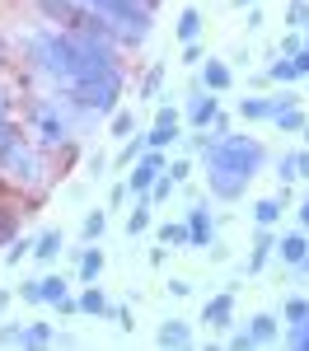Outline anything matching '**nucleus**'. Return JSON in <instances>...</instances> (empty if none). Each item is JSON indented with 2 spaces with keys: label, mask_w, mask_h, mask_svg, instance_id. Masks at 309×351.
Returning a JSON list of instances; mask_svg holds the SVG:
<instances>
[{
  "label": "nucleus",
  "mask_w": 309,
  "mask_h": 351,
  "mask_svg": "<svg viewBox=\"0 0 309 351\" xmlns=\"http://www.w3.org/2000/svg\"><path fill=\"white\" fill-rule=\"evenodd\" d=\"M19 225H24V220H19V211L0 202V248H5V243H10L14 234H19Z\"/></svg>",
  "instance_id": "7c9ffc66"
},
{
  "label": "nucleus",
  "mask_w": 309,
  "mask_h": 351,
  "mask_svg": "<svg viewBox=\"0 0 309 351\" xmlns=\"http://www.w3.org/2000/svg\"><path fill=\"white\" fill-rule=\"evenodd\" d=\"M272 248H277V234H272V225H258V234H253V253H249V276L272 263Z\"/></svg>",
  "instance_id": "f8f14e48"
},
{
  "label": "nucleus",
  "mask_w": 309,
  "mask_h": 351,
  "mask_svg": "<svg viewBox=\"0 0 309 351\" xmlns=\"http://www.w3.org/2000/svg\"><path fill=\"white\" fill-rule=\"evenodd\" d=\"M127 183H112V192H108V211H117V206H127Z\"/></svg>",
  "instance_id": "3c124183"
},
{
  "label": "nucleus",
  "mask_w": 309,
  "mask_h": 351,
  "mask_svg": "<svg viewBox=\"0 0 309 351\" xmlns=\"http://www.w3.org/2000/svg\"><path fill=\"white\" fill-rule=\"evenodd\" d=\"M160 84H164V66L155 61V66L145 71V80H140V99H155V94H160Z\"/></svg>",
  "instance_id": "58836bf2"
},
{
  "label": "nucleus",
  "mask_w": 309,
  "mask_h": 351,
  "mask_svg": "<svg viewBox=\"0 0 309 351\" xmlns=\"http://www.w3.org/2000/svg\"><path fill=\"white\" fill-rule=\"evenodd\" d=\"M61 99H66L71 108H80V112L108 117V112L117 108V99H122V66H103V71L80 75V80H66L61 84Z\"/></svg>",
  "instance_id": "f03ea898"
},
{
  "label": "nucleus",
  "mask_w": 309,
  "mask_h": 351,
  "mask_svg": "<svg viewBox=\"0 0 309 351\" xmlns=\"http://www.w3.org/2000/svg\"><path fill=\"white\" fill-rule=\"evenodd\" d=\"M155 127H173V132H178V127H183V112L169 108V104H160V112H155Z\"/></svg>",
  "instance_id": "37998d69"
},
{
  "label": "nucleus",
  "mask_w": 309,
  "mask_h": 351,
  "mask_svg": "<svg viewBox=\"0 0 309 351\" xmlns=\"http://www.w3.org/2000/svg\"><path fill=\"white\" fill-rule=\"evenodd\" d=\"M28 56L42 75H52L61 84L80 80L89 71H103V66H117V47L84 38V33H66V28H38L28 38Z\"/></svg>",
  "instance_id": "f257e3e1"
},
{
  "label": "nucleus",
  "mask_w": 309,
  "mask_h": 351,
  "mask_svg": "<svg viewBox=\"0 0 309 351\" xmlns=\"http://www.w3.org/2000/svg\"><path fill=\"white\" fill-rule=\"evenodd\" d=\"M0 117H10V94L0 89Z\"/></svg>",
  "instance_id": "680f3d73"
},
{
  "label": "nucleus",
  "mask_w": 309,
  "mask_h": 351,
  "mask_svg": "<svg viewBox=\"0 0 309 351\" xmlns=\"http://www.w3.org/2000/svg\"><path fill=\"white\" fill-rule=\"evenodd\" d=\"M230 5H234V10H249V5H258V0H230Z\"/></svg>",
  "instance_id": "e2e57ef3"
},
{
  "label": "nucleus",
  "mask_w": 309,
  "mask_h": 351,
  "mask_svg": "<svg viewBox=\"0 0 309 351\" xmlns=\"http://www.w3.org/2000/svg\"><path fill=\"white\" fill-rule=\"evenodd\" d=\"M272 112H277L272 94H253V99H239V117H244V122H272Z\"/></svg>",
  "instance_id": "6ab92c4d"
},
{
  "label": "nucleus",
  "mask_w": 309,
  "mask_h": 351,
  "mask_svg": "<svg viewBox=\"0 0 309 351\" xmlns=\"http://www.w3.org/2000/svg\"><path fill=\"white\" fill-rule=\"evenodd\" d=\"M56 342V328L42 324V319H33V324H24V347H52Z\"/></svg>",
  "instance_id": "a878e982"
},
{
  "label": "nucleus",
  "mask_w": 309,
  "mask_h": 351,
  "mask_svg": "<svg viewBox=\"0 0 309 351\" xmlns=\"http://www.w3.org/2000/svg\"><path fill=\"white\" fill-rule=\"evenodd\" d=\"M300 47H305V38H300V28H291V33L281 38V56H295Z\"/></svg>",
  "instance_id": "de8ad7c7"
},
{
  "label": "nucleus",
  "mask_w": 309,
  "mask_h": 351,
  "mask_svg": "<svg viewBox=\"0 0 309 351\" xmlns=\"http://www.w3.org/2000/svg\"><path fill=\"white\" fill-rule=\"evenodd\" d=\"M56 253H61V230H42V234L33 239V258H38V263H52Z\"/></svg>",
  "instance_id": "393cba45"
},
{
  "label": "nucleus",
  "mask_w": 309,
  "mask_h": 351,
  "mask_svg": "<svg viewBox=\"0 0 309 351\" xmlns=\"http://www.w3.org/2000/svg\"><path fill=\"white\" fill-rule=\"evenodd\" d=\"M19 295H24L28 304H42V300H38V281H24V286H19Z\"/></svg>",
  "instance_id": "5fc2aeb1"
},
{
  "label": "nucleus",
  "mask_w": 309,
  "mask_h": 351,
  "mask_svg": "<svg viewBox=\"0 0 309 351\" xmlns=\"http://www.w3.org/2000/svg\"><path fill=\"white\" fill-rule=\"evenodd\" d=\"M295 173L309 183V145H305V150H295Z\"/></svg>",
  "instance_id": "603ef678"
},
{
  "label": "nucleus",
  "mask_w": 309,
  "mask_h": 351,
  "mask_svg": "<svg viewBox=\"0 0 309 351\" xmlns=\"http://www.w3.org/2000/svg\"><path fill=\"white\" fill-rule=\"evenodd\" d=\"M103 230H108V211H89V216H84V225H80V234H84V243L103 239Z\"/></svg>",
  "instance_id": "2f4dec72"
},
{
  "label": "nucleus",
  "mask_w": 309,
  "mask_h": 351,
  "mask_svg": "<svg viewBox=\"0 0 309 351\" xmlns=\"http://www.w3.org/2000/svg\"><path fill=\"white\" fill-rule=\"evenodd\" d=\"M0 173H10V183H19V188H33V183H38V155L19 141V145L0 160Z\"/></svg>",
  "instance_id": "0eeeda50"
},
{
  "label": "nucleus",
  "mask_w": 309,
  "mask_h": 351,
  "mask_svg": "<svg viewBox=\"0 0 309 351\" xmlns=\"http://www.w3.org/2000/svg\"><path fill=\"white\" fill-rule=\"evenodd\" d=\"M286 216V202L281 197H262V202H253V225H277Z\"/></svg>",
  "instance_id": "b1692460"
},
{
  "label": "nucleus",
  "mask_w": 309,
  "mask_h": 351,
  "mask_svg": "<svg viewBox=\"0 0 309 351\" xmlns=\"http://www.w3.org/2000/svg\"><path fill=\"white\" fill-rule=\"evenodd\" d=\"M244 332L253 337V347H267V342H277V337H281V319H277V314H253Z\"/></svg>",
  "instance_id": "f3484780"
},
{
  "label": "nucleus",
  "mask_w": 309,
  "mask_h": 351,
  "mask_svg": "<svg viewBox=\"0 0 309 351\" xmlns=\"http://www.w3.org/2000/svg\"><path fill=\"white\" fill-rule=\"evenodd\" d=\"M75 314H89V319H108V295H103L94 281H84V291L75 295Z\"/></svg>",
  "instance_id": "dca6fc26"
},
{
  "label": "nucleus",
  "mask_w": 309,
  "mask_h": 351,
  "mask_svg": "<svg viewBox=\"0 0 309 351\" xmlns=\"http://www.w3.org/2000/svg\"><path fill=\"white\" fill-rule=\"evenodd\" d=\"M5 304H10V291H0V319H5Z\"/></svg>",
  "instance_id": "0e129e2a"
},
{
  "label": "nucleus",
  "mask_w": 309,
  "mask_h": 351,
  "mask_svg": "<svg viewBox=\"0 0 309 351\" xmlns=\"http://www.w3.org/2000/svg\"><path fill=\"white\" fill-rule=\"evenodd\" d=\"M108 132L112 136H132V132H136V117H132V112H122V108H112L108 112Z\"/></svg>",
  "instance_id": "e433bc0d"
},
{
  "label": "nucleus",
  "mask_w": 309,
  "mask_h": 351,
  "mask_svg": "<svg viewBox=\"0 0 309 351\" xmlns=\"http://www.w3.org/2000/svg\"><path fill=\"white\" fill-rule=\"evenodd\" d=\"M309 24V0H291L286 5V28H305Z\"/></svg>",
  "instance_id": "ea45409f"
},
{
  "label": "nucleus",
  "mask_w": 309,
  "mask_h": 351,
  "mask_svg": "<svg viewBox=\"0 0 309 351\" xmlns=\"http://www.w3.org/2000/svg\"><path fill=\"white\" fill-rule=\"evenodd\" d=\"M272 253H277L281 263L300 267V263H305V253H309V234H305V230H291V234H281V239H277V248H272Z\"/></svg>",
  "instance_id": "ddd939ff"
},
{
  "label": "nucleus",
  "mask_w": 309,
  "mask_h": 351,
  "mask_svg": "<svg viewBox=\"0 0 309 351\" xmlns=\"http://www.w3.org/2000/svg\"><path fill=\"white\" fill-rule=\"evenodd\" d=\"M0 347H24V324H5L0 328Z\"/></svg>",
  "instance_id": "c03bdc74"
},
{
  "label": "nucleus",
  "mask_w": 309,
  "mask_h": 351,
  "mask_svg": "<svg viewBox=\"0 0 309 351\" xmlns=\"http://www.w3.org/2000/svg\"><path fill=\"white\" fill-rule=\"evenodd\" d=\"M206 192H211L216 202H239V197L249 192V178L230 173V169H221V164H206Z\"/></svg>",
  "instance_id": "6e6552de"
},
{
  "label": "nucleus",
  "mask_w": 309,
  "mask_h": 351,
  "mask_svg": "<svg viewBox=\"0 0 309 351\" xmlns=\"http://www.w3.org/2000/svg\"><path fill=\"white\" fill-rule=\"evenodd\" d=\"M173 141H178L173 127H150V132H145V145H150V150H169Z\"/></svg>",
  "instance_id": "4c0bfd02"
},
{
  "label": "nucleus",
  "mask_w": 309,
  "mask_h": 351,
  "mask_svg": "<svg viewBox=\"0 0 309 351\" xmlns=\"http://www.w3.org/2000/svg\"><path fill=\"white\" fill-rule=\"evenodd\" d=\"M150 211H155V202H150V197H136V206L127 211V234H145L150 220H155Z\"/></svg>",
  "instance_id": "5701e85b"
},
{
  "label": "nucleus",
  "mask_w": 309,
  "mask_h": 351,
  "mask_svg": "<svg viewBox=\"0 0 309 351\" xmlns=\"http://www.w3.org/2000/svg\"><path fill=\"white\" fill-rule=\"evenodd\" d=\"M216 112H221V99H216L211 89H193V99H188V127H193V132L211 127Z\"/></svg>",
  "instance_id": "9b49d317"
},
{
  "label": "nucleus",
  "mask_w": 309,
  "mask_h": 351,
  "mask_svg": "<svg viewBox=\"0 0 309 351\" xmlns=\"http://www.w3.org/2000/svg\"><path fill=\"white\" fill-rule=\"evenodd\" d=\"M28 253H33V239H19V234H14V239L5 243V267H19Z\"/></svg>",
  "instance_id": "72a5a7b5"
},
{
  "label": "nucleus",
  "mask_w": 309,
  "mask_h": 351,
  "mask_svg": "<svg viewBox=\"0 0 309 351\" xmlns=\"http://www.w3.org/2000/svg\"><path fill=\"white\" fill-rule=\"evenodd\" d=\"M201 324L211 328V332H225V328H234V291L225 286L216 295L201 304Z\"/></svg>",
  "instance_id": "1a4fd4ad"
},
{
  "label": "nucleus",
  "mask_w": 309,
  "mask_h": 351,
  "mask_svg": "<svg viewBox=\"0 0 309 351\" xmlns=\"http://www.w3.org/2000/svg\"><path fill=\"white\" fill-rule=\"evenodd\" d=\"M164 164H169L164 150H150V145H145V150H140V160L132 164V173H127V192H132V197H145L150 183L164 173Z\"/></svg>",
  "instance_id": "423d86ee"
},
{
  "label": "nucleus",
  "mask_w": 309,
  "mask_h": 351,
  "mask_svg": "<svg viewBox=\"0 0 309 351\" xmlns=\"http://www.w3.org/2000/svg\"><path fill=\"white\" fill-rule=\"evenodd\" d=\"M201 89H211V94H225V89H230V84H234V71H230V66H225V61H216V56H211V61H206V56H201Z\"/></svg>",
  "instance_id": "4468645a"
},
{
  "label": "nucleus",
  "mask_w": 309,
  "mask_h": 351,
  "mask_svg": "<svg viewBox=\"0 0 309 351\" xmlns=\"http://www.w3.org/2000/svg\"><path fill=\"white\" fill-rule=\"evenodd\" d=\"M309 117L300 112V104H277V112H272V127L286 136H300V127H305Z\"/></svg>",
  "instance_id": "aec40b11"
},
{
  "label": "nucleus",
  "mask_w": 309,
  "mask_h": 351,
  "mask_svg": "<svg viewBox=\"0 0 309 351\" xmlns=\"http://www.w3.org/2000/svg\"><path fill=\"white\" fill-rule=\"evenodd\" d=\"M103 271V248H84L80 253V281H99Z\"/></svg>",
  "instance_id": "c756f323"
},
{
  "label": "nucleus",
  "mask_w": 309,
  "mask_h": 351,
  "mask_svg": "<svg viewBox=\"0 0 309 351\" xmlns=\"http://www.w3.org/2000/svg\"><path fill=\"white\" fill-rule=\"evenodd\" d=\"M160 243H169V248H193V239H188V220H169V225H160Z\"/></svg>",
  "instance_id": "bb28decb"
},
{
  "label": "nucleus",
  "mask_w": 309,
  "mask_h": 351,
  "mask_svg": "<svg viewBox=\"0 0 309 351\" xmlns=\"http://www.w3.org/2000/svg\"><path fill=\"white\" fill-rule=\"evenodd\" d=\"M188 239H193V248H206V243L216 239V220H211L206 206H193L188 211Z\"/></svg>",
  "instance_id": "2eb2a0df"
},
{
  "label": "nucleus",
  "mask_w": 309,
  "mask_h": 351,
  "mask_svg": "<svg viewBox=\"0 0 309 351\" xmlns=\"http://www.w3.org/2000/svg\"><path fill=\"white\" fill-rule=\"evenodd\" d=\"M140 10H150V14H155V10H160V5H164V0H136Z\"/></svg>",
  "instance_id": "052dcab7"
},
{
  "label": "nucleus",
  "mask_w": 309,
  "mask_h": 351,
  "mask_svg": "<svg viewBox=\"0 0 309 351\" xmlns=\"http://www.w3.org/2000/svg\"><path fill=\"white\" fill-rule=\"evenodd\" d=\"M108 169H112V160L103 155V150H99V155H89V173H94V178H108Z\"/></svg>",
  "instance_id": "8fccbe9b"
},
{
  "label": "nucleus",
  "mask_w": 309,
  "mask_h": 351,
  "mask_svg": "<svg viewBox=\"0 0 309 351\" xmlns=\"http://www.w3.org/2000/svg\"><path fill=\"white\" fill-rule=\"evenodd\" d=\"M295 216H300V225H305V230H309V197H305V202H300V211H295Z\"/></svg>",
  "instance_id": "13d9d810"
},
{
  "label": "nucleus",
  "mask_w": 309,
  "mask_h": 351,
  "mask_svg": "<svg viewBox=\"0 0 309 351\" xmlns=\"http://www.w3.org/2000/svg\"><path fill=\"white\" fill-rule=\"evenodd\" d=\"M28 117H33V127L42 136V145H61V141H66V122H61V112H56L52 104H33Z\"/></svg>",
  "instance_id": "9d476101"
},
{
  "label": "nucleus",
  "mask_w": 309,
  "mask_h": 351,
  "mask_svg": "<svg viewBox=\"0 0 309 351\" xmlns=\"http://www.w3.org/2000/svg\"><path fill=\"white\" fill-rule=\"evenodd\" d=\"M169 291H173V295H193V281H183V276H173V281H169Z\"/></svg>",
  "instance_id": "6e6d98bb"
},
{
  "label": "nucleus",
  "mask_w": 309,
  "mask_h": 351,
  "mask_svg": "<svg viewBox=\"0 0 309 351\" xmlns=\"http://www.w3.org/2000/svg\"><path fill=\"white\" fill-rule=\"evenodd\" d=\"M286 342L295 351H309V314L300 319V324H286Z\"/></svg>",
  "instance_id": "c9c22d12"
},
{
  "label": "nucleus",
  "mask_w": 309,
  "mask_h": 351,
  "mask_svg": "<svg viewBox=\"0 0 309 351\" xmlns=\"http://www.w3.org/2000/svg\"><path fill=\"white\" fill-rule=\"evenodd\" d=\"M201 24H206V19H201V10H197V5H188V10L178 14V24H173L178 43H193V38H201Z\"/></svg>",
  "instance_id": "4be33fe9"
},
{
  "label": "nucleus",
  "mask_w": 309,
  "mask_h": 351,
  "mask_svg": "<svg viewBox=\"0 0 309 351\" xmlns=\"http://www.w3.org/2000/svg\"><path fill=\"white\" fill-rule=\"evenodd\" d=\"M201 56H206V47H201V43H183V66H201Z\"/></svg>",
  "instance_id": "09e8293b"
},
{
  "label": "nucleus",
  "mask_w": 309,
  "mask_h": 351,
  "mask_svg": "<svg viewBox=\"0 0 309 351\" xmlns=\"http://www.w3.org/2000/svg\"><path fill=\"white\" fill-rule=\"evenodd\" d=\"M173 188H178V183H173V178H169V173H160V178H155V183H150V192H145V197H150V202H155V206H160V202H169V197H173Z\"/></svg>",
  "instance_id": "a19ab883"
},
{
  "label": "nucleus",
  "mask_w": 309,
  "mask_h": 351,
  "mask_svg": "<svg viewBox=\"0 0 309 351\" xmlns=\"http://www.w3.org/2000/svg\"><path fill=\"white\" fill-rule=\"evenodd\" d=\"M309 314V300L305 295H286V304H281V324H300Z\"/></svg>",
  "instance_id": "473e14b6"
},
{
  "label": "nucleus",
  "mask_w": 309,
  "mask_h": 351,
  "mask_svg": "<svg viewBox=\"0 0 309 351\" xmlns=\"http://www.w3.org/2000/svg\"><path fill=\"white\" fill-rule=\"evenodd\" d=\"M108 319L122 328V332H132V328H136V324H132V309H127V304H108Z\"/></svg>",
  "instance_id": "a18cd8bd"
},
{
  "label": "nucleus",
  "mask_w": 309,
  "mask_h": 351,
  "mask_svg": "<svg viewBox=\"0 0 309 351\" xmlns=\"http://www.w3.org/2000/svg\"><path fill=\"white\" fill-rule=\"evenodd\" d=\"M19 141H24V127H19L14 117H0V160H5V155H10Z\"/></svg>",
  "instance_id": "c85d7f7f"
},
{
  "label": "nucleus",
  "mask_w": 309,
  "mask_h": 351,
  "mask_svg": "<svg viewBox=\"0 0 309 351\" xmlns=\"http://www.w3.org/2000/svg\"><path fill=\"white\" fill-rule=\"evenodd\" d=\"M164 258H169V243H160V248H150V263H155V267H164Z\"/></svg>",
  "instance_id": "4d7b16f0"
},
{
  "label": "nucleus",
  "mask_w": 309,
  "mask_h": 351,
  "mask_svg": "<svg viewBox=\"0 0 309 351\" xmlns=\"http://www.w3.org/2000/svg\"><path fill=\"white\" fill-rule=\"evenodd\" d=\"M300 136H305V145H309V122H305V127H300Z\"/></svg>",
  "instance_id": "69168bd1"
},
{
  "label": "nucleus",
  "mask_w": 309,
  "mask_h": 351,
  "mask_svg": "<svg viewBox=\"0 0 309 351\" xmlns=\"http://www.w3.org/2000/svg\"><path fill=\"white\" fill-rule=\"evenodd\" d=\"M5 66H10V43L0 38V71H5Z\"/></svg>",
  "instance_id": "bf43d9fd"
},
{
  "label": "nucleus",
  "mask_w": 309,
  "mask_h": 351,
  "mask_svg": "<svg viewBox=\"0 0 309 351\" xmlns=\"http://www.w3.org/2000/svg\"><path fill=\"white\" fill-rule=\"evenodd\" d=\"M201 164H221V169H230V173H239V178L253 183V178L262 173V164H267V145H262L258 136L225 132L201 150Z\"/></svg>",
  "instance_id": "7ed1b4c3"
},
{
  "label": "nucleus",
  "mask_w": 309,
  "mask_h": 351,
  "mask_svg": "<svg viewBox=\"0 0 309 351\" xmlns=\"http://www.w3.org/2000/svg\"><path fill=\"white\" fill-rule=\"evenodd\" d=\"M66 295H71L66 276H42V281H38V300H42V304H56V300H66Z\"/></svg>",
  "instance_id": "cd10ccee"
},
{
  "label": "nucleus",
  "mask_w": 309,
  "mask_h": 351,
  "mask_svg": "<svg viewBox=\"0 0 309 351\" xmlns=\"http://www.w3.org/2000/svg\"><path fill=\"white\" fill-rule=\"evenodd\" d=\"M305 28H309V24H305Z\"/></svg>",
  "instance_id": "774afa93"
},
{
  "label": "nucleus",
  "mask_w": 309,
  "mask_h": 351,
  "mask_svg": "<svg viewBox=\"0 0 309 351\" xmlns=\"http://www.w3.org/2000/svg\"><path fill=\"white\" fill-rule=\"evenodd\" d=\"M140 150H145V136H136V141H127V145L117 150V160H112V169H132V164L140 160Z\"/></svg>",
  "instance_id": "f704fd0d"
},
{
  "label": "nucleus",
  "mask_w": 309,
  "mask_h": 351,
  "mask_svg": "<svg viewBox=\"0 0 309 351\" xmlns=\"http://www.w3.org/2000/svg\"><path fill=\"white\" fill-rule=\"evenodd\" d=\"M155 342L160 347H193V328L183 324V319H164L160 332H155Z\"/></svg>",
  "instance_id": "a211bd4d"
},
{
  "label": "nucleus",
  "mask_w": 309,
  "mask_h": 351,
  "mask_svg": "<svg viewBox=\"0 0 309 351\" xmlns=\"http://www.w3.org/2000/svg\"><path fill=\"white\" fill-rule=\"evenodd\" d=\"M300 75H305L300 56H281V61H272V66H267V80H277V84H295Z\"/></svg>",
  "instance_id": "412c9836"
},
{
  "label": "nucleus",
  "mask_w": 309,
  "mask_h": 351,
  "mask_svg": "<svg viewBox=\"0 0 309 351\" xmlns=\"http://www.w3.org/2000/svg\"><path fill=\"white\" fill-rule=\"evenodd\" d=\"M89 10H99L103 19H112L117 24V33H122V43H145L150 38V10H140L136 0H84Z\"/></svg>",
  "instance_id": "20e7f679"
},
{
  "label": "nucleus",
  "mask_w": 309,
  "mask_h": 351,
  "mask_svg": "<svg viewBox=\"0 0 309 351\" xmlns=\"http://www.w3.org/2000/svg\"><path fill=\"white\" fill-rule=\"evenodd\" d=\"M38 14L47 19L52 28H66V33H80L89 5L84 0H38Z\"/></svg>",
  "instance_id": "39448f33"
},
{
  "label": "nucleus",
  "mask_w": 309,
  "mask_h": 351,
  "mask_svg": "<svg viewBox=\"0 0 309 351\" xmlns=\"http://www.w3.org/2000/svg\"><path fill=\"white\" fill-rule=\"evenodd\" d=\"M277 178L281 183H295V178H300V173H295V150H286V155L277 160Z\"/></svg>",
  "instance_id": "79ce46f5"
},
{
  "label": "nucleus",
  "mask_w": 309,
  "mask_h": 351,
  "mask_svg": "<svg viewBox=\"0 0 309 351\" xmlns=\"http://www.w3.org/2000/svg\"><path fill=\"white\" fill-rule=\"evenodd\" d=\"M300 271H305V276H309V253H305V263H300Z\"/></svg>",
  "instance_id": "338daca9"
},
{
  "label": "nucleus",
  "mask_w": 309,
  "mask_h": 351,
  "mask_svg": "<svg viewBox=\"0 0 309 351\" xmlns=\"http://www.w3.org/2000/svg\"><path fill=\"white\" fill-rule=\"evenodd\" d=\"M164 173L173 178V183H183V178L193 173V160H169V164H164Z\"/></svg>",
  "instance_id": "49530a36"
},
{
  "label": "nucleus",
  "mask_w": 309,
  "mask_h": 351,
  "mask_svg": "<svg viewBox=\"0 0 309 351\" xmlns=\"http://www.w3.org/2000/svg\"><path fill=\"white\" fill-rule=\"evenodd\" d=\"M230 347H234V351H249V347H253V337H249V332H244V328H239V332L230 337Z\"/></svg>",
  "instance_id": "864d4df0"
}]
</instances>
